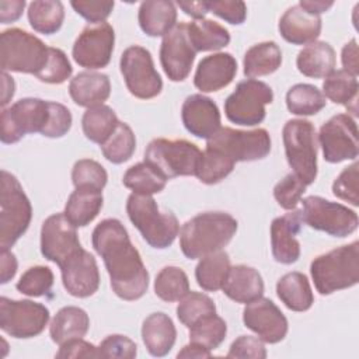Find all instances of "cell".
Instances as JSON below:
<instances>
[{"mask_svg": "<svg viewBox=\"0 0 359 359\" xmlns=\"http://www.w3.org/2000/svg\"><path fill=\"white\" fill-rule=\"evenodd\" d=\"M49 121V101L22 98L1 111V142H20L27 133H42Z\"/></svg>", "mask_w": 359, "mask_h": 359, "instance_id": "11", "label": "cell"}, {"mask_svg": "<svg viewBox=\"0 0 359 359\" xmlns=\"http://www.w3.org/2000/svg\"><path fill=\"white\" fill-rule=\"evenodd\" d=\"M310 273L323 296L355 286L359 282V243L353 241L316 257Z\"/></svg>", "mask_w": 359, "mask_h": 359, "instance_id": "3", "label": "cell"}, {"mask_svg": "<svg viewBox=\"0 0 359 359\" xmlns=\"http://www.w3.org/2000/svg\"><path fill=\"white\" fill-rule=\"evenodd\" d=\"M189 292L187 273L178 266H164L156 276L154 293L164 302L181 300Z\"/></svg>", "mask_w": 359, "mask_h": 359, "instance_id": "43", "label": "cell"}, {"mask_svg": "<svg viewBox=\"0 0 359 359\" xmlns=\"http://www.w3.org/2000/svg\"><path fill=\"white\" fill-rule=\"evenodd\" d=\"M100 353L101 358H114V359H132L137 353L136 344L119 334L108 335L102 342L100 344Z\"/></svg>", "mask_w": 359, "mask_h": 359, "instance_id": "52", "label": "cell"}, {"mask_svg": "<svg viewBox=\"0 0 359 359\" xmlns=\"http://www.w3.org/2000/svg\"><path fill=\"white\" fill-rule=\"evenodd\" d=\"M114 43L115 32L108 22L88 24L76 38L72 55L81 67L90 70L102 69L111 62Z\"/></svg>", "mask_w": 359, "mask_h": 359, "instance_id": "16", "label": "cell"}, {"mask_svg": "<svg viewBox=\"0 0 359 359\" xmlns=\"http://www.w3.org/2000/svg\"><path fill=\"white\" fill-rule=\"evenodd\" d=\"M187 32L195 52L219 50L230 42L229 31L213 20L202 18L187 22Z\"/></svg>", "mask_w": 359, "mask_h": 359, "instance_id": "34", "label": "cell"}, {"mask_svg": "<svg viewBox=\"0 0 359 359\" xmlns=\"http://www.w3.org/2000/svg\"><path fill=\"white\" fill-rule=\"evenodd\" d=\"M73 118L67 107L59 102L49 101V121L45 130L41 135L52 139L62 137L70 130Z\"/></svg>", "mask_w": 359, "mask_h": 359, "instance_id": "51", "label": "cell"}, {"mask_svg": "<svg viewBox=\"0 0 359 359\" xmlns=\"http://www.w3.org/2000/svg\"><path fill=\"white\" fill-rule=\"evenodd\" d=\"M177 6L187 15H191L192 18H196V20H202L209 13L206 1H178Z\"/></svg>", "mask_w": 359, "mask_h": 359, "instance_id": "60", "label": "cell"}, {"mask_svg": "<svg viewBox=\"0 0 359 359\" xmlns=\"http://www.w3.org/2000/svg\"><path fill=\"white\" fill-rule=\"evenodd\" d=\"M231 265L227 252L216 251L201 258L195 268L198 285L208 292H216L223 287Z\"/></svg>", "mask_w": 359, "mask_h": 359, "instance_id": "36", "label": "cell"}, {"mask_svg": "<svg viewBox=\"0 0 359 359\" xmlns=\"http://www.w3.org/2000/svg\"><path fill=\"white\" fill-rule=\"evenodd\" d=\"M0 180V248L6 251L27 231L32 219V206L13 174L3 170Z\"/></svg>", "mask_w": 359, "mask_h": 359, "instance_id": "6", "label": "cell"}, {"mask_svg": "<svg viewBox=\"0 0 359 359\" xmlns=\"http://www.w3.org/2000/svg\"><path fill=\"white\" fill-rule=\"evenodd\" d=\"M341 56H342L341 59H342L344 70L356 77L359 74V59H358V45L355 38H352L348 43L344 45Z\"/></svg>", "mask_w": 359, "mask_h": 359, "instance_id": "57", "label": "cell"}, {"mask_svg": "<svg viewBox=\"0 0 359 359\" xmlns=\"http://www.w3.org/2000/svg\"><path fill=\"white\" fill-rule=\"evenodd\" d=\"M93 247L104 259L114 293L123 300L140 299L149 287V272L118 219H105L93 231Z\"/></svg>", "mask_w": 359, "mask_h": 359, "instance_id": "1", "label": "cell"}, {"mask_svg": "<svg viewBox=\"0 0 359 359\" xmlns=\"http://www.w3.org/2000/svg\"><path fill=\"white\" fill-rule=\"evenodd\" d=\"M102 191L79 189L76 188L65 206V216L76 227H84L90 224L102 208Z\"/></svg>", "mask_w": 359, "mask_h": 359, "instance_id": "32", "label": "cell"}, {"mask_svg": "<svg viewBox=\"0 0 359 359\" xmlns=\"http://www.w3.org/2000/svg\"><path fill=\"white\" fill-rule=\"evenodd\" d=\"M243 321L262 342L278 344L287 334L286 317L280 309L266 297L247 303L243 311Z\"/></svg>", "mask_w": 359, "mask_h": 359, "instance_id": "19", "label": "cell"}, {"mask_svg": "<svg viewBox=\"0 0 359 359\" xmlns=\"http://www.w3.org/2000/svg\"><path fill=\"white\" fill-rule=\"evenodd\" d=\"M49 321V310L31 300L0 299V328L14 338L39 335Z\"/></svg>", "mask_w": 359, "mask_h": 359, "instance_id": "14", "label": "cell"}, {"mask_svg": "<svg viewBox=\"0 0 359 359\" xmlns=\"http://www.w3.org/2000/svg\"><path fill=\"white\" fill-rule=\"evenodd\" d=\"M17 272V259L15 255L10 251H1V283H7L14 278Z\"/></svg>", "mask_w": 359, "mask_h": 359, "instance_id": "59", "label": "cell"}, {"mask_svg": "<svg viewBox=\"0 0 359 359\" xmlns=\"http://www.w3.org/2000/svg\"><path fill=\"white\" fill-rule=\"evenodd\" d=\"M100 147L108 161L114 164H121L128 161L135 153L136 137L128 123L119 122L112 135Z\"/></svg>", "mask_w": 359, "mask_h": 359, "instance_id": "41", "label": "cell"}, {"mask_svg": "<svg viewBox=\"0 0 359 359\" xmlns=\"http://www.w3.org/2000/svg\"><path fill=\"white\" fill-rule=\"evenodd\" d=\"M74 11L90 24L104 22L114 10V1H72Z\"/></svg>", "mask_w": 359, "mask_h": 359, "instance_id": "55", "label": "cell"}, {"mask_svg": "<svg viewBox=\"0 0 359 359\" xmlns=\"http://www.w3.org/2000/svg\"><path fill=\"white\" fill-rule=\"evenodd\" d=\"M299 6L306 11L320 15L321 13L327 11L334 6V1H324V0H300Z\"/></svg>", "mask_w": 359, "mask_h": 359, "instance_id": "62", "label": "cell"}, {"mask_svg": "<svg viewBox=\"0 0 359 359\" xmlns=\"http://www.w3.org/2000/svg\"><path fill=\"white\" fill-rule=\"evenodd\" d=\"M62 282L69 294L74 297L93 296L100 286V271L95 258L80 248L62 266Z\"/></svg>", "mask_w": 359, "mask_h": 359, "instance_id": "20", "label": "cell"}, {"mask_svg": "<svg viewBox=\"0 0 359 359\" xmlns=\"http://www.w3.org/2000/svg\"><path fill=\"white\" fill-rule=\"evenodd\" d=\"M119 121L112 108L108 105H97L87 108L81 118V126L86 137L100 146L112 135Z\"/></svg>", "mask_w": 359, "mask_h": 359, "instance_id": "37", "label": "cell"}, {"mask_svg": "<svg viewBox=\"0 0 359 359\" xmlns=\"http://www.w3.org/2000/svg\"><path fill=\"white\" fill-rule=\"evenodd\" d=\"M302 224L299 210H293L272 220L271 247L276 262L290 265L299 259L300 243L296 236L300 233Z\"/></svg>", "mask_w": 359, "mask_h": 359, "instance_id": "22", "label": "cell"}, {"mask_svg": "<svg viewBox=\"0 0 359 359\" xmlns=\"http://www.w3.org/2000/svg\"><path fill=\"white\" fill-rule=\"evenodd\" d=\"M222 290L233 302L247 304L262 297L264 280L257 269L247 265H236L230 268Z\"/></svg>", "mask_w": 359, "mask_h": 359, "instance_id": "25", "label": "cell"}, {"mask_svg": "<svg viewBox=\"0 0 359 359\" xmlns=\"http://www.w3.org/2000/svg\"><path fill=\"white\" fill-rule=\"evenodd\" d=\"M318 142L323 149L324 160L341 163L358 157V126L348 114H338L321 125Z\"/></svg>", "mask_w": 359, "mask_h": 359, "instance_id": "15", "label": "cell"}, {"mask_svg": "<svg viewBox=\"0 0 359 359\" xmlns=\"http://www.w3.org/2000/svg\"><path fill=\"white\" fill-rule=\"evenodd\" d=\"M227 358H252L265 359L266 349L259 338L251 335H241L230 345Z\"/></svg>", "mask_w": 359, "mask_h": 359, "instance_id": "54", "label": "cell"}, {"mask_svg": "<svg viewBox=\"0 0 359 359\" xmlns=\"http://www.w3.org/2000/svg\"><path fill=\"white\" fill-rule=\"evenodd\" d=\"M296 65L299 72L307 77H327L335 67V50L328 42H311L299 52Z\"/></svg>", "mask_w": 359, "mask_h": 359, "instance_id": "30", "label": "cell"}, {"mask_svg": "<svg viewBox=\"0 0 359 359\" xmlns=\"http://www.w3.org/2000/svg\"><path fill=\"white\" fill-rule=\"evenodd\" d=\"M119 67L129 93L136 98L150 100L161 93L163 80L146 48L139 45L126 48L121 55Z\"/></svg>", "mask_w": 359, "mask_h": 359, "instance_id": "12", "label": "cell"}, {"mask_svg": "<svg viewBox=\"0 0 359 359\" xmlns=\"http://www.w3.org/2000/svg\"><path fill=\"white\" fill-rule=\"evenodd\" d=\"M202 151L185 139H153L144 151V161L149 163L165 180L195 175Z\"/></svg>", "mask_w": 359, "mask_h": 359, "instance_id": "7", "label": "cell"}, {"mask_svg": "<svg viewBox=\"0 0 359 359\" xmlns=\"http://www.w3.org/2000/svg\"><path fill=\"white\" fill-rule=\"evenodd\" d=\"M286 160L306 185L317 178V135L316 128L306 119H290L282 130Z\"/></svg>", "mask_w": 359, "mask_h": 359, "instance_id": "8", "label": "cell"}, {"mask_svg": "<svg viewBox=\"0 0 359 359\" xmlns=\"http://www.w3.org/2000/svg\"><path fill=\"white\" fill-rule=\"evenodd\" d=\"M212 356V352L206 348H203L202 345H198V344H194V342H189L188 345H185L178 353H177V358H210Z\"/></svg>", "mask_w": 359, "mask_h": 359, "instance_id": "61", "label": "cell"}, {"mask_svg": "<svg viewBox=\"0 0 359 359\" xmlns=\"http://www.w3.org/2000/svg\"><path fill=\"white\" fill-rule=\"evenodd\" d=\"M56 358H101V353L98 346L79 338L60 345Z\"/></svg>", "mask_w": 359, "mask_h": 359, "instance_id": "56", "label": "cell"}, {"mask_svg": "<svg viewBox=\"0 0 359 359\" xmlns=\"http://www.w3.org/2000/svg\"><path fill=\"white\" fill-rule=\"evenodd\" d=\"M181 118L185 129L201 139H210L220 126V112L209 97L192 94L185 98L181 108Z\"/></svg>", "mask_w": 359, "mask_h": 359, "instance_id": "21", "label": "cell"}, {"mask_svg": "<svg viewBox=\"0 0 359 359\" xmlns=\"http://www.w3.org/2000/svg\"><path fill=\"white\" fill-rule=\"evenodd\" d=\"M358 90L359 84L356 77L345 70H334L323 83L324 97L335 104L346 107L353 115H358Z\"/></svg>", "mask_w": 359, "mask_h": 359, "instance_id": "35", "label": "cell"}, {"mask_svg": "<svg viewBox=\"0 0 359 359\" xmlns=\"http://www.w3.org/2000/svg\"><path fill=\"white\" fill-rule=\"evenodd\" d=\"M126 213L146 243L158 250L170 247L180 231L172 212H161L151 195L132 194L126 202Z\"/></svg>", "mask_w": 359, "mask_h": 359, "instance_id": "4", "label": "cell"}, {"mask_svg": "<svg viewBox=\"0 0 359 359\" xmlns=\"http://www.w3.org/2000/svg\"><path fill=\"white\" fill-rule=\"evenodd\" d=\"M282 63L280 48L273 41H266L251 46L244 55V74L248 79L272 74Z\"/></svg>", "mask_w": 359, "mask_h": 359, "instance_id": "33", "label": "cell"}, {"mask_svg": "<svg viewBox=\"0 0 359 359\" xmlns=\"http://www.w3.org/2000/svg\"><path fill=\"white\" fill-rule=\"evenodd\" d=\"M139 25L149 36H164L177 24V8L168 0H146L139 7Z\"/></svg>", "mask_w": 359, "mask_h": 359, "instance_id": "28", "label": "cell"}, {"mask_svg": "<svg viewBox=\"0 0 359 359\" xmlns=\"http://www.w3.org/2000/svg\"><path fill=\"white\" fill-rule=\"evenodd\" d=\"M123 185L139 195H153L164 189L167 180L157 172L149 163H137L126 170L122 180Z\"/></svg>", "mask_w": 359, "mask_h": 359, "instance_id": "40", "label": "cell"}, {"mask_svg": "<svg viewBox=\"0 0 359 359\" xmlns=\"http://www.w3.org/2000/svg\"><path fill=\"white\" fill-rule=\"evenodd\" d=\"M209 11L220 17L222 20L233 24L240 25L247 18V6L244 1L240 0H213L206 1Z\"/></svg>", "mask_w": 359, "mask_h": 359, "instance_id": "53", "label": "cell"}, {"mask_svg": "<svg viewBox=\"0 0 359 359\" xmlns=\"http://www.w3.org/2000/svg\"><path fill=\"white\" fill-rule=\"evenodd\" d=\"M195 49L189 42L187 22L177 24L163 36L160 46V62L164 73L171 81H184L191 73Z\"/></svg>", "mask_w": 359, "mask_h": 359, "instance_id": "18", "label": "cell"}, {"mask_svg": "<svg viewBox=\"0 0 359 359\" xmlns=\"http://www.w3.org/2000/svg\"><path fill=\"white\" fill-rule=\"evenodd\" d=\"M226 334L227 325L224 320L215 313L189 327V342L202 345L203 348L212 351L224 341Z\"/></svg>", "mask_w": 359, "mask_h": 359, "instance_id": "44", "label": "cell"}, {"mask_svg": "<svg viewBox=\"0 0 359 359\" xmlns=\"http://www.w3.org/2000/svg\"><path fill=\"white\" fill-rule=\"evenodd\" d=\"M77 227L69 222L65 213L49 216L41 229V252L59 268L81 247Z\"/></svg>", "mask_w": 359, "mask_h": 359, "instance_id": "17", "label": "cell"}, {"mask_svg": "<svg viewBox=\"0 0 359 359\" xmlns=\"http://www.w3.org/2000/svg\"><path fill=\"white\" fill-rule=\"evenodd\" d=\"M302 205L300 219L314 230L334 237H346L358 229V215L345 205L314 195L304 198Z\"/></svg>", "mask_w": 359, "mask_h": 359, "instance_id": "10", "label": "cell"}, {"mask_svg": "<svg viewBox=\"0 0 359 359\" xmlns=\"http://www.w3.org/2000/svg\"><path fill=\"white\" fill-rule=\"evenodd\" d=\"M69 94L79 107H97L108 100L111 83L104 73L81 72L70 80Z\"/></svg>", "mask_w": 359, "mask_h": 359, "instance_id": "26", "label": "cell"}, {"mask_svg": "<svg viewBox=\"0 0 359 359\" xmlns=\"http://www.w3.org/2000/svg\"><path fill=\"white\" fill-rule=\"evenodd\" d=\"M325 102L324 94L313 84L299 83L286 93V107L294 115H316L325 107Z\"/></svg>", "mask_w": 359, "mask_h": 359, "instance_id": "39", "label": "cell"}, {"mask_svg": "<svg viewBox=\"0 0 359 359\" xmlns=\"http://www.w3.org/2000/svg\"><path fill=\"white\" fill-rule=\"evenodd\" d=\"M237 220L224 212H205L184 223L180 247L189 259L203 258L226 247L237 231Z\"/></svg>", "mask_w": 359, "mask_h": 359, "instance_id": "2", "label": "cell"}, {"mask_svg": "<svg viewBox=\"0 0 359 359\" xmlns=\"http://www.w3.org/2000/svg\"><path fill=\"white\" fill-rule=\"evenodd\" d=\"M1 79H3V95H1V107L4 108L10 100L13 98L14 95V88H15V84H14V80L13 77H10L7 74V72H3L1 73Z\"/></svg>", "mask_w": 359, "mask_h": 359, "instance_id": "63", "label": "cell"}, {"mask_svg": "<svg viewBox=\"0 0 359 359\" xmlns=\"http://www.w3.org/2000/svg\"><path fill=\"white\" fill-rule=\"evenodd\" d=\"M65 20V7L57 0H36L28 4V21L41 34L57 32Z\"/></svg>", "mask_w": 359, "mask_h": 359, "instance_id": "38", "label": "cell"}, {"mask_svg": "<svg viewBox=\"0 0 359 359\" xmlns=\"http://www.w3.org/2000/svg\"><path fill=\"white\" fill-rule=\"evenodd\" d=\"M142 339L150 355L165 356L174 346L177 330L172 320L165 313H151L142 325Z\"/></svg>", "mask_w": 359, "mask_h": 359, "instance_id": "27", "label": "cell"}, {"mask_svg": "<svg viewBox=\"0 0 359 359\" xmlns=\"http://www.w3.org/2000/svg\"><path fill=\"white\" fill-rule=\"evenodd\" d=\"M90 328L88 314L76 306H66L60 309L56 316L52 318L49 325V334L55 344L59 346L83 338Z\"/></svg>", "mask_w": 359, "mask_h": 359, "instance_id": "29", "label": "cell"}, {"mask_svg": "<svg viewBox=\"0 0 359 359\" xmlns=\"http://www.w3.org/2000/svg\"><path fill=\"white\" fill-rule=\"evenodd\" d=\"M276 294L292 311H306L314 303L310 282L302 272H289L283 275L276 283Z\"/></svg>", "mask_w": 359, "mask_h": 359, "instance_id": "31", "label": "cell"}, {"mask_svg": "<svg viewBox=\"0 0 359 359\" xmlns=\"http://www.w3.org/2000/svg\"><path fill=\"white\" fill-rule=\"evenodd\" d=\"M215 313L216 306L213 300L199 292H188L177 306V317L188 328Z\"/></svg>", "mask_w": 359, "mask_h": 359, "instance_id": "45", "label": "cell"}, {"mask_svg": "<svg viewBox=\"0 0 359 359\" xmlns=\"http://www.w3.org/2000/svg\"><path fill=\"white\" fill-rule=\"evenodd\" d=\"M72 72H73V67L66 53L59 48L49 46L48 63L36 77L43 83L62 84L72 76Z\"/></svg>", "mask_w": 359, "mask_h": 359, "instance_id": "48", "label": "cell"}, {"mask_svg": "<svg viewBox=\"0 0 359 359\" xmlns=\"http://www.w3.org/2000/svg\"><path fill=\"white\" fill-rule=\"evenodd\" d=\"M237 73V62L227 52L205 56L196 67L194 84L202 93H213L229 86Z\"/></svg>", "mask_w": 359, "mask_h": 359, "instance_id": "23", "label": "cell"}, {"mask_svg": "<svg viewBox=\"0 0 359 359\" xmlns=\"http://www.w3.org/2000/svg\"><path fill=\"white\" fill-rule=\"evenodd\" d=\"M25 7L24 0H1L0 1V21L1 24H8L18 20Z\"/></svg>", "mask_w": 359, "mask_h": 359, "instance_id": "58", "label": "cell"}, {"mask_svg": "<svg viewBox=\"0 0 359 359\" xmlns=\"http://www.w3.org/2000/svg\"><path fill=\"white\" fill-rule=\"evenodd\" d=\"M358 168H359L358 161H355L349 167H345L332 184V194L337 198L344 199V201L349 202L353 206L359 205Z\"/></svg>", "mask_w": 359, "mask_h": 359, "instance_id": "50", "label": "cell"}, {"mask_svg": "<svg viewBox=\"0 0 359 359\" xmlns=\"http://www.w3.org/2000/svg\"><path fill=\"white\" fill-rule=\"evenodd\" d=\"M273 101L272 88L259 80L247 79L224 101V114L233 123L254 126L265 119V105Z\"/></svg>", "mask_w": 359, "mask_h": 359, "instance_id": "9", "label": "cell"}, {"mask_svg": "<svg viewBox=\"0 0 359 359\" xmlns=\"http://www.w3.org/2000/svg\"><path fill=\"white\" fill-rule=\"evenodd\" d=\"M49 59V46L38 36L21 29L8 28L0 35V63L3 72L38 76Z\"/></svg>", "mask_w": 359, "mask_h": 359, "instance_id": "5", "label": "cell"}, {"mask_svg": "<svg viewBox=\"0 0 359 359\" xmlns=\"http://www.w3.org/2000/svg\"><path fill=\"white\" fill-rule=\"evenodd\" d=\"M208 147H213L234 163L237 161H255L266 157L271 151V136L262 129L238 130L233 128H220L206 143Z\"/></svg>", "mask_w": 359, "mask_h": 359, "instance_id": "13", "label": "cell"}, {"mask_svg": "<svg viewBox=\"0 0 359 359\" xmlns=\"http://www.w3.org/2000/svg\"><path fill=\"white\" fill-rule=\"evenodd\" d=\"M72 181L74 188L102 191L108 181L105 168L91 158H81L74 163L72 170Z\"/></svg>", "mask_w": 359, "mask_h": 359, "instance_id": "46", "label": "cell"}, {"mask_svg": "<svg viewBox=\"0 0 359 359\" xmlns=\"http://www.w3.org/2000/svg\"><path fill=\"white\" fill-rule=\"evenodd\" d=\"M234 164L236 163L222 151L206 146L195 175L201 182L213 185L224 180L233 171Z\"/></svg>", "mask_w": 359, "mask_h": 359, "instance_id": "42", "label": "cell"}, {"mask_svg": "<svg viewBox=\"0 0 359 359\" xmlns=\"http://www.w3.org/2000/svg\"><path fill=\"white\" fill-rule=\"evenodd\" d=\"M306 184L294 174H287L273 188V196L276 202L286 210H293L302 201L306 191Z\"/></svg>", "mask_w": 359, "mask_h": 359, "instance_id": "49", "label": "cell"}, {"mask_svg": "<svg viewBox=\"0 0 359 359\" xmlns=\"http://www.w3.org/2000/svg\"><path fill=\"white\" fill-rule=\"evenodd\" d=\"M53 272L50 268L36 265L28 268L17 282V290L29 297H41L53 286Z\"/></svg>", "mask_w": 359, "mask_h": 359, "instance_id": "47", "label": "cell"}, {"mask_svg": "<svg viewBox=\"0 0 359 359\" xmlns=\"http://www.w3.org/2000/svg\"><path fill=\"white\" fill-rule=\"evenodd\" d=\"M279 32L282 38L293 45H306L316 42L321 32L320 15L311 14L299 4L289 7L279 20Z\"/></svg>", "mask_w": 359, "mask_h": 359, "instance_id": "24", "label": "cell"}]
</instances>
